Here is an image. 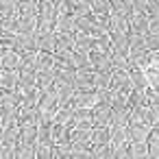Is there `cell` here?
<instances>
[{
	"label": "cell",
	"mask_w": 159,
	"mask_h": 159,
	"mask_svg": "<svg viewBox=\"0 0 159 159\" xmlns=\"http://www.w3.org/2000/svg\"><path fill=\"white\" fill-rule=\"evenodd\" d=\"M131 159H148V142H131Z\"/></svg>",
	"instance_id": "obj_14"
},
{
	"label": "cell",
	"mask_w": 159,
	"mask_h": 159,
	"mask_svg": "<svg viewBox=\"0 0 159 159\" xmlns=\"http://www.w3.org/2000/svg\"><path fill=\"white\" fill-rule=\"evenodd\" d=\"M5 92H18L20 87V70H2V79H0Z\"/></svg>",
	"instance_id": "obj_6"
},
{
	"label": "cell",
	"mask_w": 159,
	"mask_h": 159,
	"mask_svg": "<svg viewBox=\"0 0 159 159\" xmlns=\"http://www.w3.org/2000/svg\"><path fill=\"white\" fill-rule=\"evenodd\" d=\"M146 46L150 52H159V33H146Z\"/></svg>",
	"instance_id": "obj_20"
},
{
	"label": "cell",
	"mask_w": 159,
	"mask_h": 159,
	"mask_svg": "<svg viewBox=\"0 0 159 159\" xmlns=\"http://www.w3.org/2000/svg\"><path fill=\"white\" fill-rule=\"evenodd\" d=\"M37 137H39V126H22V131H20V144H35L37 146Z\"/></svg>",
	"instance_id": "obj_12"
},
{
	"label": "cell",
	"mask_w": 159,
	"mask_h": 159,
	"mask_svg": "<svg viewBox=\"0 0 159 159\" xmlns=\"http://www.w3.org/2000/svg\"><path fill=\"white\" fill-rule=\"evenodd\" d=\"M94 146H111V129L109 126L94 129V133H92V148Z\"/></svg>",
	"instance_id": "obj_8"
},
{
	"label": "cell",
	"mask_w": 159,
	"mask_h": 159,
	"mask_svg": "<svg viewBox=\"0 0 159 159\" xmlns=\"http://www.w3.org/2000/svg\"><path fill=\"white\" fill-rule=\"evenodd\" d=\"M96 50V39L87 33H76V52H92Z\"/></svg>",
	"instance_id": "obj_9"
},
{
	"label": "cell",
	"mask_w": 159,
	"mask_h": 159,
	"mask_svg": "<svg viewBox=\"0 0 159 159\" xmlns=\"http://www.w3.org/2000/svg\"><path fill=\"white\" fill-rule=\"evenodd\" d=\"M57 33H79V16L68 13L57 18Z\"/></svg>",
	"instance_id": "obj_4"
},
{
	"label": "cell",
	"mask_w": 159,
	"mask_h": 159,
	"mask_svg": "<svg viewBox=\"0 0 159 159\" xmlns=\"http://www.w3.org/2000/svg\"><path fill=\"white\" fill-rule=\"evenodd\" d=\"M150 31V16L148 13H133L131 16V33L146 35Z\"/></svg>",
	"instance_id": "obj_3"
},
{
	"label": "cell",
	"mask_w": 159,
	"mask_h": 159,
	"mask_svg": "<svg viewBox=\"0 0 159 159\" xmlns=\"http://www.w3.org/2000/svg\"><path fill=\"white\" fill-rule=\"evenodd\" d=\"M152 129L144 122H129V139L131 142H148Z\"/></svg>",
	"instance_id": "obj_2"
},
{
	"label": "cell",
	"mask_w": 159,
	"mask_h": 159,
	"mask_svg": "<svg viewBox=\"0 0 159 159\" xmlns=\"http://www.w3.org/2000/svg\"><path fill=\"white\" fill-rule=\"evenodd\" d=\"M37 48L42 52H57V31L55 33H37Z\"/></svg>",
	"instance_id": "obj_5"
},
{
	"label": "cell",
	"mask_w": 159,
	"mask_h": 159,
	"mask_svg": "<svg viewBox=\"0 0 159 159\" xmlns=\"http://www.w3.org/2000/svg\"><path fill=\"white\" fill-rule=\"evenodd\" d=\"M148 16H150V20L159 18V0H150L148 2Z\"/></svg>",
	"instance_id": "obj_23"
},
{
	"label": "cell",
	"mask_w": 159,
	"mask_h": 159,
	"mask_svg": "<svg viewBox=\"0 0 159 159\" xmlns=\"http://www.w3.org/2000/svg\"><path fill=\"white\" fill-rule=\"evenodd\" d=\"M18 159H37V146L35 144H20Z\"/></svg>",
	"instance_id": "obj_17"
},
{
	"label": "cell",
	"mask_w": 159,
	"mask_h": 159,
	"mask_svg": "<svg viewBox=\"0 0 159 159\" xmlns=\"http://www.w3.org/2000/svg\"><path fill=\"white\" fill-rule=\"evenodd\" d=\"M113 13L124 16V18H129V20H131V16L135 13L133 2H131V0H113Z\"/></svg>",
	"instance_id": "obj_13"
},
{
	"label": "cell",
	"mask_w": 159,
	"mask_h": 159,
	"mask_svg": "<svg viewBox=\"0 0 159 159\" xmlns=\"http://www.w3.org/2000/svg\"><path fill=\"white\" fill-rule=\"evenodd\" d=\"M72 159H94L92 148H83V150H72Z\"/></svg>",
	"instance_id": "obj_22"
},
{
	"label": "cell",
	"mask_w": 159,
	"mask_h": 159,
	"mask_svg": "<svg viewBox=\"0 0 159 159\" xmlns=\"http://www.w3.org/2000/svg\"><path fill=\"white\" fill-rule=\"evenodd\" d=\"M92 2V11L94 13H113V0H89Z\"/></svg>",
	"instance_id": "obj_15"
},
{
	"label": "cell",
	"mask_w": 159,
	"mask_h": 159,
	"mask_svg": "<svg viewBox=\"0 0 159 159\" xmlns=\"http://www.w3.org/2000/svg\"><path fill=\"white\" fill-rule=\"evenodd\" d=\"M111 113H113L111 105H105V102H100V105H98V107L92 111V118H94V129L109 126V124H111Z\"/></svg>",
	"instance_id": "obj_1"
},
{
	"label": "cell",
	"mask_w": 159,
	"mask_h": 159,
	"mask_svg": "<svg viewBox=\"0 0 159 159\" xmlns=\"http://www.w3.org/2000/svg\"><path fill=\"white\" fill-rule=\"evenodd\" d=\"M148 159H159V131L150 133V139H148Z\"/></svg>",
	"instance_id": "obj_18"
},
{
	"label": "cell",
	"mask_w": 159,
	"mask_h": 159,
	"mask_svg": "<svg viewBox=\"0 0 159 159\" xmlns=\"http://www.w3.org/2000/svg\"><path fill=\"white\" fill-rule=\"evenodd\" d=\"M37 159H55V146H37Z\"/></svg>",
	"instance_id": "obj_21"
},
{
	"label": "cell",
	"mask_w": 159,
	"mask_h": 159,
	"mask_svg": "<svg viewBox=\"0 0 159 159\" xmlns=\"http://www.w3.org/2000/svg\"><path fill=\"white\" fill-rule=\"evenodd\" d=\"M37 146H55V139H52V126H39Z\"/></svg>",
	"instance_id": "obj_16"
},
{
	"label": "cell",
	"mask_w": 159,
	"mask_h": 159,
	"mask_svg": "<svg viewBox=\"0 0 159 159\" xmlns=\"http://www.w3.org/2000/svg\"><path fill=\"white\" fill-rule=\"evenodd\" d=\"M92 155H94V159H113V148L111 146H94Z\"/></svg>",
	"instance_id": "obj_19"
},
{
	"label": "cell",
	"mask_w": 159,
	"mask_h": 159,
	"mask_svg": "<svg viewBox=\"0 0 159 159\" xmlns=\"http://www.w3.org/2000/svg\"><path fill=\"white\" fill-rule=\"evenodd\" d=\"M20 131H22V129H20L18 124L5 129V131H2V146H18V144H20Z\"/></svg>",
	"instance_id": "obj_11"
},
{
	"label": "cell",
	"mask_w": 159,
	"mask_h": 159,
	"mask_svg": "<svg viewBox=\"0 0 159 159\" xmlns=\"http://www.w3.org/2000/svg\"><path fill=\"white\" fill-rule=\"evenodd\" d=\"M20 16L39 18V0H20Z\"/></svg>",
	"instance_id": "obj_10"
},
{
	"label": "cell",
	"mask_w": 159,
	"mask_h": 159,
	"mask_svg": "<svg viewBox=\"0 0 159 159\" xmlns=\"http://www.w3.org/2000/svg\"><path fill=\"white\" fill-rule=\"evenodd\" d=\"M2 70H20L22 68V55L18 50H2Z\"/></svg>",
	"instance_id": "obj_7"
}]
</instances>
